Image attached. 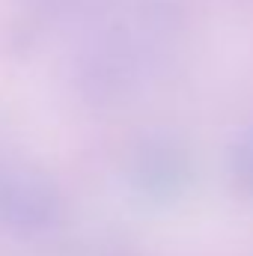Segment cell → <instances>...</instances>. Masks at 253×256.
I'll return each mask as SVG.
<instances>
[{
	"instance_id": "1",
	"label": "cell",
	"mask_w": 253,
	"mask_h": 256,
	"mask_svg": "<svg viewBox=\"0 0 253 256\" xmlns=\"http://www.w3.org/2000/svg\"><path fill=\"white\" fill-rule=\"evenodd\" d=\"M54 218V194L30 179L0 182V220L18 230H42Z\"/></svg>"
},
{
	"instance_id": "2",
	"label": "cell",
	"mask_w": 253,
	"mask_h": 256,
	"mask_svg": "<svg viewBox=\"0 0 253 256\" xmlns=\"http://www.w3.org/2000/svg\"><path fill=\"white\" fill-rule=\"evenodd\" d=\"M232 170H236L238 182L253 185V134H248L244 140H238V152L232 158Z\"/></svg>"
}]
</instances>
